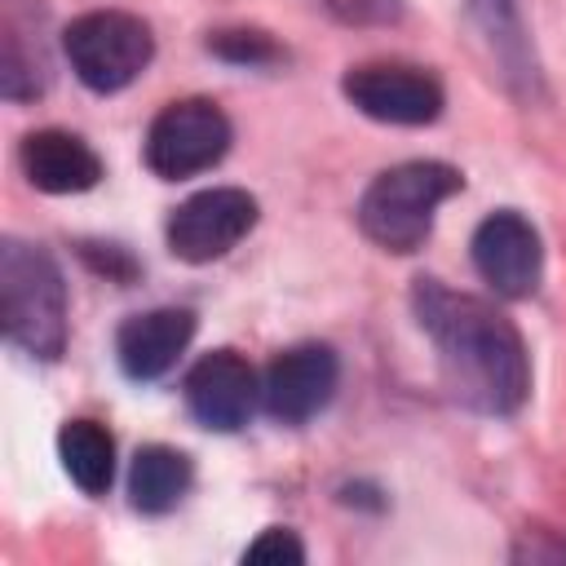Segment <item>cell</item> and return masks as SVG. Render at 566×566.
Returning a JSON list of instances; mask_svg holds the SVG:
<instances>
[{
    "label": "cell",
    "instance_id": "obj_10",
    "mask_svg": "<svg viewBox=\"0 0 566 566\" xmlns=\"http://www.w3.org/2000/svg\"><path fill=\"white\" fill-rule=\"evenodd\" d=\"M181 394H186V411L212 429V433H234L248 424V416L256 411L261 402V380L252 371L248 358H239L234 349H212L203 354L186 380H181Z\"/></svg>",
    "mask_w": 566,
    "mask_h": 566
},
{
    "label": "cell",
    "instance_id": "obj_6",
    "mask_svg": "<svg viewBox=\"0 0 566 566\" xmlns=\"http://www.w3.org/2000/svg\"><path fill=\"white\" fill-rule=\"evenodd\" d=\"M340 93L358 115L376 124H398V128L433 124L447 106L438 75L411 62H358L345 71Z\"/></svg>",
    "mask_w": 566,
    "mask_h": 566
},
{
    "label": "cell",
    "instance_id": "obj_20",
    "mask_svg": "<svg viewBox=\"0 0 566 566\" xmlns=\"http://www.w3.org/2000/svg\"><path fill=\"white\" fill-rule=\"evenodd\" d=\"M509 562H531V566H539V562H566V535H557V531H544V526H526L517 539H513V548H509Z\"/></svg>",
    "mask_w": 566,
    "mask_h": 566
},
{
    "label": "cell",
    "instance_id": "obj_17",
    "mask_svg": "<svg viewBox=\"0 0 566 566\" xmlns=\"http://www.w3.org/2000/svg\"><path fill=\"white\" fill-rule=\"evenodd\" d=\"M208 53H217L230 66H274L283 57L279 40L261 27H221V31H212Z\"/></svg>",
    "mask_w": 566,
    "mask_h": 566
},
{
    "label": "cell",
    "instance_id": "obj_4",
    "mask_svg": "<svg viewBox=\"0 0 566 566\" xmlns=\"http://www.w3.org/2000/svg\"><path fill=\"white\" fill-rule=\"evenodd\" d=\"M62 53L84 88L119 93L150 66L155 35L128 9H88L62 31Z\"/></svg>",
    "mask_w": 566,
    "mask_h": 566
},
{
    "label": "cell",
    "instance_id": "obj_7",
    "mask_svg": "<svg viewBox=\"0 0 566 566\" xmlns=\"http://www.w3.org/2000/svg\"><path fill=\"white\" fill-rule=\"evenodd\" d=\"M256 217H261L256 195H248L239 186H212V190H199L168 212L164 239H168V252L177 261L208 265V261L226 256L230 248H239L252 234Z\"/></svg>",
    "mask_w": 566,
    "mask_h": 566
},
{
    "label": "cell",
    "instance_id": "obj_2",
    "mask_svg": "<svg viewBox=\"0 0 566 566\" xmlns=\"http://www.w3.org/2000/svg\"><path fill=\"white\" fill-rule=\"evenodd\" d=\"M0 332L13 349L57 363L71 340V301L62 265L44 243L0 239Z\"/></svg>",
    "mask_w": 566,
    "mask_h": 566
},
{
    "label": "cell",
    "instance_id": "obj_1",
    "mask_svg": "<svg viewBox=\"0 0 566 566\" xmlns=\"http://www.w3.org/2000/svg\"><path fill=\"white\" fill-rule=\"evenodd\" d=\"M411 314L433 340L447 394L478 416H517L531 398V354L517 323L486 296L442 279L411 283Z\"/></svg>",
    "mask_w": 566,
    "mask_h": 566
},
{
    "label": "cell",
    "instance_id": "obj_18",
    "mask_svg": "<svg viewBox=\"0 0 566 566\" xmlns=\"http://www.w3.org/2000/svg\"><path fill=\"white\" fill-rule=\"evenodd\" d=\"M340 27H394L407 13V0H314Z\"/></svg>",
    "mask_w": 566,
    "mask_h": 566
},
{
    "label": "cell",
    "instance_id": "obj_12",
    "mask_svg": "<svg viewBox=\"0 0 566 566\" xmlns=\"http://www.w3.org/2000/svg\"><path fill=\"white\" fill-rule=\"evenodd\" d=\"M44 88H49L44 4L4 0L0 4V93L4 102H35Z\"/></svg>",
    "mask_w": 566,
    "mask_h": 566
},
{
    "label": "cell",
    "instance_id": "obj_19",
    "mask_svg": "<svg viewBox=\"0 0 566 566\" xmlns=\"http://www.w3.org/2000/svg\"><path fill=\"white\" fill-rule=\"evenodd\" d=\"M243 562H292V566H301V562H305V544L296 539V531L270 526V531H261V535L243 548Z\"/></svg>",
    "mask_w": 566,
    "mask_h": 566
},
{
    "label": "cell",
    "instance_id": "obj_13",
    "mask_svg": "<svg viewBox=\"0 0 566 566\" xmlns=\"http://www.w3.org/2000/svg\"><path fill=\"white\" fill-rule=\"evenodd\" d=\"M22 177L44 195H84L102 181V155L66 128H35L18 146Z\"/></svg>",
    "mask_w": 566,
    "mask_h": 566
},
{
    "label": "cell",
    "instance_id": "obj_14",
    "mask_svg": "<svg viewBox=\"0 0 566 566\" xmlns=\"http://www.w3.org/2000/svg\"><path fill=\"white\" fill-rule=\"evenodd\" d=\"M464 4L473 13L478 31L486 35L509 88L517 97H539V62H535V49H531L517 0H464Z\"/></svg>",
    "mask_w": 566,
    "mask_h": 566
},
{
    "label": "cell",
    "instance_id": "obj_11",
    "mask_svg": "<svg viewBox=\"0 0 566 566\" xmlns=\"http://www.w3.org/2000/svg\"><path fill=\"white\" fill-rule=\"evenodd\" d=\"M195 336V310L186 305H159L146 314H133L115 332V358L128 380H159L177 367Z\"/></svg>",
    "mask_w": 566,
    "mask_h": 566
},
{
    "label": "cell",
    "instance_id": "obj_15",
    "mask_svg": "<svg viewBox=\"0 0 566 566\" xmlns=\"http://www.w3.org/2000/svg\"><path fill=\"white\" fill-rule=\"evenodd\" d=\"M190 482H195L190 455L177 451V447H164V442L137 447V455L128 464V500L146 517H159V513L177 509L186 500Z\"/></svg>",
    "mask_w": 566,
    "mask_h": 566
},
{
    "label": "cell",
    "instance_id": "obj_16",
    "mask_svg": "<svg viewBox=\"0 0 566 566\" xmlns=\"http://www.w3.org/2000/svg\"><path fill=\"white\" fill-rule=\"evenodd\" d=\"M57 455H62V469L66 478L84 491V495H106L111 482H115V438L106 424L97 420H66L62 433H57Z\"/></svg>",
    "mask_w": 566,
    "mask_h": 566
},
{
    "label": "cell",
    "instance_id": "obj_21",
    "mask_svg": "<svg viewBox=\"0 0 566 566\" xmlns=\"http://www.w3.org/2000/svg\"><path fill=\"white\" fill-rule=\"evenodd\" d=\"M80 256H84L93 270L111 274V279H133V274H137L133 256H128L119 243H102V252H93V243H84V248H80Z\"/></svg>",
    "mask_w": 566,
    "mask_h": 566
},
{
    "label": "cell",
    "instance_id": "obj_5",
    "mask_svg": "<svg viewBox=\"0 0 566 566\" xmlns=\"http://www.w3.org/2000/svg\"><path fill=\"white\" fill-rule=\"evenodd\" d=\"M230 142H234V128L212 97H181L150 119L142 159L159 181H181L217 168Z\"/></svg>",
    "mask_w": 566,
    "mask_h": 566
},
{
    "label": "cell",
    "instance_id": "obj_9",
    "mask_svg": "<svg viewBox=\"0 0 566 566\" xmlns=\"http://www.w3.org/2000/svg\"><path fill=\"white\" fill-rule=\"evenodd\" d=\"M340 385V358L323 340H305L283 349L265 376H261V407L279 424H305L314 420Z\"/></svg>",
    "mask_w": 566,
    "mask_h": 566
},
{
    "label": "cell",
    "instance_id": "obj_8",
    "mask_svg": "<svg viewBox=\"0 0 566 566\" xmlns=\"http://www.w3.org/2000/svg\"><path fill=\"white\" fill-rule=\"evenodd\" d=\"M469 256H473L478 279L504 301H526L544 279L539 230L513 208H500L478 221V230L469 239Z\"/></svg>",
    "mask_w": 566,
    "mask_h": 566
},
{
    "label": "cell",
    "instance_id": "obj_3",
    "mask_svg": "<svg viewBox=\"0 0 566 566\" xmlns=\"http://www.w3.org/2000/svg\"><path fill=\"white\" fill-rule=\"evenodd\" d=\"M464 186V172L442 159H407L376 172L354 208L358 230L394 256H411L424 248L438 208Z\"/></svg>",
    "mask_w": 566,
    "mask_h": 566
}]
</instances>
